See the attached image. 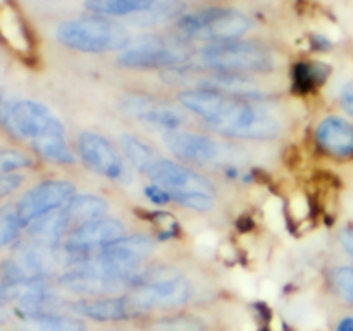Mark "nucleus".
Instances as JSON below:
<instances>
[{
    "mask_svg": "<svg viewBox=\"0 0 353 331\" xmlns=\"http://www.w3.org/2000/svg\"><path fill=\"white\" fill-rule=\"evenodd\" d=\"M183 107L226 137L268 140L279 133L274 116L250 102V99L228 95L214 90H188L178 95Z\"/></svg>",
    "mask_w": 353,
    "mask_h": 331,
    "instance_id": "1",
    "label": "nucleus"
},
{
    "mask_svg": "<svg viewBox=\"0 0 353 331\" xmlns=\"http://www.w3.org/2000/svg\"><path fill=\"white\" fill-rule=\"evenodd\" d=\"M0 126L12 137L28 141L45 161L55 164L74 162L64 124L54 110L38 100L0 95Z\"/></svg>",
    "mask_w": 353,
    "mask_h": 331,
    "instance_id": "2",
    "label": "nucleus"
},
{
    "mask_svg": "<svg viewBox=\"0 0 353 331\" xmlns=\"http://www.w3.org/2000/svg\"><path fill=\"white\" fill-rule=\"evenodd\" d=\"M55 37L64 47L78 52H114L123 50L131 41L123 24L103 16L74 17L61 23Z\"/></svg>",
    "mask_w": 353,
    "mask_h": 331,
    "instance_id": "3",
    "label": "nucleus"
},
{
    "mask_svg": "<svg viewBox=\"0 0 353 331\" xmlns=\"http://www.w3.org/2000/svg\"><path fill=\"white\" fill-rule=\"evenodd\" d=\"M200 61L205 68L226 74H243V72L271 71L274 61L268 47L255 41H223V43L205 45Z\"/></svg>",
    "mask_w": 353,
    "mask_h": 331,
    "instance_id": "4",
    "label": "nucleus"
},
{
    "mask_svg": "<svg viewBox=\"0 0 353 331\" xmlns=\"http://www.w3.org/2000/svg\"><path fill=\"white\" fill-rule=\"evenodd\" d=\"M252 28L247 14L224 7H207L185 14L179 19V31L193 40H205L210 43L233 41L243 37Z\"/></svg>",
    "mask_w": 353,
    "mask_h": 331,
    "instance_id": "5",
    "label": "nucleus"
},
{
    "mask_svg": "<svg viewBox=\"0 0 353 331\" xmlns=\"http://www.w3.org/2000/svg\"><path fill=\"white\" fill-rule=\"evenodd\" d=\"M128 297L138 314L154 309H174L188 302L192 285L178 272L150 271L145 276V281Z\"/></svg>",
    "mask_w": 353,
    "mask_h": 331,
    "instance_id": "6",
    "label": "nucleus"
},
{
    "mask_svg": "<svg viewBox=\"0 0 353 331\" xmlns=\"http://www.w3.org/2000/svg\"><path fill=\"white\" fill-rule=\"evenodd\" d=\"M188 57V47L181 41L169 40L159 34H145L137 40H131L121 50L117 61L124 68L162 69L181 64Z\"/></svg>",
    "mask_w": 353,
    "mask_h": 331,
    "instance_id": "7",
    "label": "nucleus"
},
{
    "mask_svg": "<svg viewBox=\"0 0 353 331\" xmlns=\"http://www.w3.org/2000/svg\"><path fill=\"white\" fill-rule=\"evenodd\" d=\"M143 174L148 179H152L154 185L165 190L169 199L176 200V202L181 197L190 195V193H202V195L209 197L216 195V188L205 176L199 174V172L192 171L185 166L176 164L174 161L161 157L157 154L152 159L150 164L147 166Z\"/></svg>",
    "mask_w": 353,
    "mask_h": 331,
    "instance_id": "8",
    "label": "nucleus"
},
{
    "mask_svg": "<svg viewBox=\"0 0 353 331\" xmlns=\"http://www.w3.org/2000/svg\"><path fill=\"white\" fill-rule=\"evenodd\" d=\"M76 195L74 185L64 179H47L31 186L14 203L24 230L40 217L68 205Z\"/></svg>",
    "mask_w": 353,
    "mask_h": 331,
    "instance_id": "9",
    "label": "nucleus"
},
{
    "mask_svg": "<svg viewBox=\"0 0 353 331\" xmlns=\"http://www.w3.org/2000/svg\"><path fill=\"white\" fill-rule=\"evenodd\" d=\"M126 237L124 224L112 217H100L74 228L64 240V254L69 259H83L99 254L107 245Z\"/></svg>",
    "mask_w": 353,
    "mask_h": 331,
    "instance_id": "10",
    "label": "nucleus"
},
{
    "mask_svg": "<svg viewBox=\"0 0 353 331\" xmlns=\"http://www.w3.org/2000/svg\"><path fill=\"white\" fill-rule=\"evenodd\" d=\"M78 152L81 161L97 174L112 181H121L126 176L123 157L105 137L93 131L79 134Z\"/></svg>",
    "mask_w": 353,
    "mask_h": 331,
    "instance_id": "11",
    "label": "nucleus"
},
{
    "mask_svg": "<svg viewBox=\"0 0 353 331\" xmlns=\"http://www.w3.org/2000/svg\"><path fill=\"white\" fill-rule=\"evenodd\" d=\"M121 109L140 123L148 124L162 131H176L183 124L185 117L176 107L157 97L145 93H130L121 100Z\"/></svg>",
    "mask_w": 353,
    "mask_h": 331,
    "instance_id": "12",
    "label": "nucleus"
},
{
    "mask_svg": "<svg viewBox=\"0 0 353 331\" xmlns=\"http://www.w3.org/2000/svg\"><path fill=\"white\" fill-rule=\"evenodd\" d=\"M162 141L172 154L192 162L221 161L228 154L226 147L221 141L181 130L164 131Z\"/></svg>",
    "mask_w": 353,
    "mask_h": 331,
    "instance_id": "13",
    "label": "nucleus"
},
{
    "mask_svg": "<svg viewBox=\"0 0 353 331\" xmlns=\"http://www.w3.org/2000/svg\"><path fill=\"white\" fill-rule=\"evenodd\" d=\"M316 138L321 148L334 157L353 155V126L341 117H327L317 126Z\"/></svg>",
    "mask_w": 353,
    "mask_h": 331,
    "instance_id": "14",
    "label": "nucleus"
},
{
    "mask_svg": "<svg viewBox=\"0 0 353 331\" xmlns=\"http://www.w3.org/2000/svg\"><path fill=\"white\" fill-rule=\"evenodd\" d=\"M79 316L92 317L97 321H119L137 316L138 310L131 303L130 297H100L72 305Z\"/></svg>",
    "mask_w": 353,
    "mask_h": 331,
    "instance_id": "15",
    "label": "nucleus"
},
{
    "mask_svg": "<svg viewBox=\"0 0 353 331\" xmlns=\"http://www.w3.org/2000/svg\"><path fill=\"white\" fill-rule=\"evenodd\" d=\"M152 252H154V240L150 237L133 234V237L119 238L95 255L110 259V261L124 262V264L143 265V261Z\"/></svg>",
    "mask_w": 353,
    "mask_h": 331,
    "instance_id": "16",
    "label": "nucleus"
},
{
    "mask_svg": "<svg viewBox=\"0 0 353 331\" xmlns=\"http://www.w3.org/2000/svg\"><path fill=\"white\" fill-rule=\"evenodd\" d=\"M107 209H109V203L102 197L92 195V193L74 195L69 200L68 205H64V212L68 216L69 224H71V231L81 224L90 223V221L105 217Z\"/></svg>",
    "mask_w": 353,
    "mask_h": 331,
    "instance_id": "17",
    "label": "nucleus"
},
{
    "mask_svg": "<svg viewBox=\"0 0 353 331\" xmlns=\"http://www.w3.org/2000/svg\"><path fill=\"white\" fill-rule=\"evenodd\" d=\"M159 0H86L85 6L95 16H137L150 9Z\"/></svg>",
    "mask_w": 353,
    "mask_h": 331,
    "instance_id": "18",
    "label": "nucleus"
},
{
    "mask_svg": "<svg viewBox=\"0 0 353 331\" xmlns=\"http://www.w3.org/2000/svg\"><path fill=\"white\" fill-rule=\"evenodd\" d=\"M185 16V3L181 0H159L150 9L137 14L133 23L138 26H159L172 19H181Z\"/></svg>",
    "mask_w": 353,
    "mask_h": 331,
    "instance_id": "19",
    "label": "nucleus"
},
{
    "mask_svg": "<svg viewBox=\"0 0 353 331\" xmlns=\"http://www.w3.org/2000/svg\"><path fill=\"white\" fill-rule=\"evenodd\" d=\"M330 72V66L323 64V62H300L293 71V83H295V88L299 92H312L314 88L326 81Z\"/></svg>",
    "mask_w": 353,
    "mask_h": 331,
    "instance_id": "20",
    "label": "nucleus"
},
{
    "mask_svg": "<svg viewBox=\"0 0 353 331\" xmlns=\"http://www.w3.org/2000/svg\"><path fill=\"white\" fill-rule=\"evenodd\" d=\"M24 230L14 203H3L0 207V250L17 243L21 231Z\"/></svg>",
    "mask_w": 353,
    "mask_h": 331,
    "instance_id": "21",
    "label": "nucleus"
},
{
    "mask_svg": "<svg viewBox=\"0 0 353 331\" xmlns=\"http://www.w3.org/2000/svg\"><path fill=\"white\" fill-rule=\"evenodd\" d=\"M121 147L131 166H134L140 172H143L152 159L155 157V152L133 134H121Z\"/></svg>",
    "mask_w": 353,
    "mask_h": 331,
    "instance_id": "22",
    "label": "nucleus"
},
{
    "mask_svg": "<svg viewBox=\"0 0 353 331\" xmlns=\"http://www.w3.org/2000/svg\"><path fill=\"white\" fill-rule=\"evenodd\" d=\"M26 331H85V324L79 319L68 316H47L26 319Z\"/></svg>",
    "mask_w": 353,
    "mask_h": 331,
    "instance_id": "23",
    "label": "nucleus"
},
{
    "mask_svg": "<svg viewBox=\"0 0 353 331\" xmlns=\"http://www.w3.org/2000/svg\"><path fill=\"white\" fill-rule=\"evenodd\" d=\"M31 166H33V161L24 152L17 150V148H0V176L17 174Z\"/></svg>",
    "mask_w": 353,
    "mask_h": 331,
    "instance_id": "24",
    "label": "nucleus"
},
{
    "mask_svg": "<svg viewBox=\"0 0 353 331\" xmlns=\"http://www.w3.org/2000/svg\"><path fill=\"white\" fill-rule=\"evenodd\" d=\"M331 283L338 295L353 303V268H338L331 274Z\"/></svg>",
    "mask_w": 353,
    "mask_h": 331,
    "instance_id": "25",
    "label": "nucleus"
},
{
    "mask_svg": "<svg viewBox=\"0 0 353 331\" xmlns=\"http://www.w3.org/2000/svg\"><path fill=\"white\" fill-rule=\"evenodd\" d=\"M24 176L21 172L17 174H2L0 176V207L6 203V200L12 195L14 192L23 186Z\"/></svg>",
    "mask_w": 353,
    "mask_h": 331,
    "instance_id": "26",
    "label": "nucleus"
},
{
    "mask_svg": "<svg viewBox=\"0 0 353 331\" xmlns=\"http://www.w3.org/2000/svg\"><path fill=\"white\" fill-rule=\"evenodd\" d=\"M340 102H341V107L345 109V112L353 116V81H348L347 85L341 88Z\"/></svg>",
    "mask_w": 353,
    "mask_h": 331,
    "instance_id": "27",
    "label": "nucleus"
},
{
    "mask_svg": "<svg viewBox=\"0 0 353 331\" xmlns=\"http://www.w3.org/2000/svg\"><path fill=\"white\" fill-rule=\"evenodd\" d=\"M341 245H343L345 252L353 259V228H345L340 234Z\"/></svg>",
    "mask_w": 353,
    "mask_h": 331,
    "instance_id": "28",
    "label": "nucleus"
},
{
    "mask_svg": "<svg viewBox=\"0 0 353 331\" xmlns=\"http://www.w3.org/2000/svg\"><path fill=\"white\" fill-rule=\"evenodd\" d=\"M336 331H353V317H345V319L338 324Z\"/></svg>",
    "mask_w": 353,
    "mask_h": 331,
    "instance_id": "29",
    "label": "nucleus"
},
{
    "mask_svg": "<svg viewBox=\"0 0 353 331\" xmlns=\"http://www.w3.org/2000/svg\"><path fill=\"white\" fill-rule=\"evenodd\" d=\"M9 317H10V312H9V309H7L6 302H2V300H0V324L7 323V321H9Z\"/></svg>",
    "mask_w": 353,
    "mask_h": 331,
    "instance_id": "30",
    "label": "nucleus"
}]
</instances>
